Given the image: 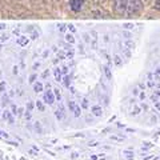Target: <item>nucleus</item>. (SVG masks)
<instances>
[{"label": "nucleus", "instance_id": "33", "mask_svg": "<svg viewBox=\"0 0 160 160\" xmlns=\"http://www.w3.org/2000/svg\"><path fill=\"white\" fill-rule=\"evenodd\" d=\"M24 118H26L27 120L31 119V111H26V113H24Z\"/></svg>", "mask_w": 160, "mask_h": 160}, {"label": "nucleus", "instance_id": "11", "mask_svg": "<svg viewBox=\"0 0 160 160\" xmlns=\"http://www.w3.org/2000/svg\"><path fill=\"white\" fill-rule=\"evenodd\" d=\"M33 91H35V92H42V91H43V84L39 83V82L35 83V84H33Z\"/></svg>", "mask_w": 160, "mask_h": 160}, {"label": "nucleus", "instance_id": "29", "mask_svg": "<svg viewBox=\"0 0 160 160\" xmlns=\"http://www.w3.org/2000/svg\"><path fill=\"white\" fill-rule=\"evenodd\" d=\"M58 28H59V31L64 32V31H66V29H67V24H59Z\"/></svg>", "mask_w": 160, "mask_h": 160}, {"label": "nucleus", "instance_id": "37", "mask_svg": "<svg viewBox=\"0 0 160 160\" xmlns=\"http://www.w3.org/2000/svg\"><path fill=\"white\" fill-rule=\"evenodd\" d=\"M155 8L160 11V0H156V3H155Z\"/></svg>", "mask_w": 160, "mask_h": 160}, {"label": "nucleus", "instance_id": "21", "mask_svg": "<svg viewBox=\"0 0 160 160\" xmlns=\"http://www.w3.org/2000/svg\"><path fill=\"white\" fill-rule=\"evenodd\" d=\"M18 111H19V108L15 106V104H11V112H12V115H15V116H16V115H18Z\"/></svg>", "mask_w": 160, "mask_h": 160}, {"label": "nucleus", "instance_id": "26", "mask_svg": "<svg viewBox=\"0 0 160 160\" xmlns=\"http://www.w3.org/2000/svg\"><path fill=\"white\" fill-rule=\"evenodd\" d=\"M123 155H127V160H131V159H132L133 152H131V151H124V152H123Z\"/></svg>", "mask_w": 160, "mask_h": 160}, {"label": "nucleus", "instance_id": "12", "mask_svg": "<svg viewBox=\"0 0 160 160\" xmlns=\"http://www.w3.org/2000/svg\"><path fill=\"white\" fill-rule=\"evenodd\" d=\"M36 108L39 109L40 112H44V111H46V106H44L43 102H40V100H38V102H36Z\"/></svg>", "mask_w": 160, "mask_h": 160}, {"label": "nucleus", "instance_id": "16", "mask_svg": "<svg viewBox=\"0 0 160 160\" xmlns=\"http://www.w3.org/2000/svg\"><path fill=\"white\" fill-rule=\"evenodd\" d=\"M113 63H115V66H122V58L118 56V55H115V58H113Z\"/></svg>", "mask_w": 160, "mask_h": 160}, {"label": "nucleus", "instance_id": "36", "mask_svg": "<svg viewBox=\"0 0 160 160\" xmlns=\"http://www.w3.org/2000/svg\"><path fill=\"white\" fill-rule=\"evenodd\" d=\"M13 35H16L18 38L20 36V31H19V28H15V29H13Z\"/></svg>", "mask_w": 160, "mask_h": 160}, {"label": "nucleus", "instance_id": "6", "mask_svg": "<svg viewBox=\"0 0 160 160\" xmlns=\"http://www.w3.org/2000/svg\"><path fill=\"white\" fill-rule=\"evenodd\" d=\"M13 116H15V115H12V112L8 111V109H6V111L3 112V119H4V120H8L9 124H13V123H15Z\"/></svg>", "mask_w": 160, "mask_h": 160}, {"label": "nucleus", "instance_id": "46", "mask_svg": "<svg viewBox=\"0 0 160 160\" xmlns=\"http://www.w3.org/2000/svg\"><path fill=\"white\" fill-rule=\"evenodd\" d=\"M69 91H71L72 93H76V89H75V88H73L72 86H69Z\"/></svg>", "mask_w": 160, "mask_h": 160}, {"label": "nucleus", "instance_id": "2", "mask_svg": "<svg viewBox=\"0 0 160 160\" xmlns=\"http://www.w3.org/2000/svg\"><path fill=\"white\" fill-rule=\"evenodd\" d=\"M113 3H115V11H116L119 15L127 13L128 0H113Z\"/></svg>", "mask_w": 160, "mask_h": 160}, {"label": "nucleus", "instance_id": "45", "mask_svg": "<svg viewBox=\"0 0 160 160\" xmlns=\"http://www.w3.org/2000/svg\"><path fill=\"white\" fill-rule=\"evenodd\" d=\"M155 107H156L159 111H160V102H155Z\"/></svg>", "mask_w": 160, "mask_h": 160}, {"label": "nucleus", "instance_id": "55", "mask_svg": "<svg viewBox=\"0 0 160 160\" xmlns=\"http://www.w3.org/2000/svg\"><path fill=\"white\" fill-rule=\"evenodd\" d=\"M0 106H2V104H0Z\"/></svg>", "mask_w": 160, "mask_h": 160}, {"label": "nucleus", "instance_id": "28", "mask_svg": "<svg viewBox=\"0 0 160 160\" xmlns=\"http://www.w3.org/2000/svg\"><path fill=\"white\" fill-rule=\"evenodd\" d=\"M88 106H89V104H88V100H87V99H83V100H82V108H88Z\"/></svg>", "mask_w": 160, "mask_h": 160}, {"label": "nucleus", "instance_id": "47", "mask_svg": "<svg viewBox=\"0 0 160 160\" xmlns=\"http://www.w3.org/2000/svg\"><path fill=\"white\" fill-rule=\"evenodd\" d=\"M100 156V155H92V156H91V159L92 160H98V158Z\"/></svg>", "mask_w": 160, "mask_h": 160}, {"label": "nucleus", "instance_id": "14", "mask_svg": "<svg viewBox=\"0 0 160 160\" xmlns=\"http://www.w3.org/2000/svg\"><path fill=\"white\" fill-rule=\"evenodd\" d=\"M35 129H36V131H38V133H43V127H42V123H40V122H36V123H35Z\"/></svg>", "mask_w": 160, "mask_h": 160}, {"label": "nucleus", "instance_id": "35", "mask_svg": "<svg viewBox=\"0 0 160 160\" xmlns=\"http://www.w3.org/2000/svg\"><path fill=\"white\" fill-rule=\"evenodd\" d=\"M139 98H140V100H144V99H146V93H144V91L139 93Z\"/></svg>", "mask_w": 160, "mask_h": 160}, {"label": "nucleus", "instance_id": "43", "mask_svg": "<svg viewBox=\"0 0 160 160\" xmlns=\"http://www.w3.org/2000/svg\"><path fill=\"white\" fill-rule=\"evenodd\" d=\"M31 39H38V32H32V36H31Z\"/></svg>", "mask_w": 160, "mask_h": 160}, {"label": "nucleus", "instance_id": "38", "mask_svg": "<svg viewBox=\"0 0 160 160\" xmlns=\"http://www.w3.org/2000/svg\"><path fill=\"white\" fill-rule=\"evenodd\" d=\"M98 144H99L98 142H89V144H88V146H89V147H96Z\"/></svg>", "mask_w": 160, "mask_h": 160}, {"label": "nucleus", "instance_id": "4", "mask_svg": "<svg viewBox=\"0 0 160 160\" xmlns=\"http://www.w3.org/2000/svg\"><path fill=\"white\" fill-rule=\"evenodd\" d=\"M55 93H53V91H47L46 93L43 95V99H44V103H48L49 106H52V104L55 103Z\"/></svg>", "mask_w": 160, "mask_h": 160}, {"label": "nucleus", "instance_id": "7", "mask_svg": "<svg viewBox=\"0 0 160 160\" xmlns=\"http://www.w3.org/2000/svg\"><path fill=\"white\" fill-rule=\"evenodd\" d=\"M91 112L93 113V116H102L103 115V109H102V107L100 106H98V104H95V106H92L91 107Z\"/></svg>", "mask_w": 160, "mask_h": 160}, {"label": "nucleus", "instance_id": "49", "mask_svg": "<svg viewBox=\"0 0 160 160\" xmlns=\"http://www.w3.org/2000/svg\"><path fill=\"white\" fill-rule=\"evenodd\" d=\"M18 72H19V68H18L16 66H15V67H13V73H15V75H16Z\"/></svg>", "mask_w": 160, "mask_h": 160}, {"label": "nucleus", "instance_id": "19", "mask_svg": "<svg viewBox=\"0 0 160 160\" xmlns=\"http://www.w3.org/2000/svg\"><path fill=\"white\" fill-rule=\"evenodd\" d=\"M140 111H142V108H140L139 106H135L133 109H132V115H133V116H136V115L140 113Z\"/></svg>", "mask_w": 160, "mask_h": 160}, {"label": "nucleus", "instance_id": "53", "mask_svg": "<svg viewBox=\"0 0 160 160\" xmlns=\"http://www.w3.org/2000/svg\"><path fill=\"white\" fill-rule=\"evenodd\" d=\"M139 87L142 88V89H144V84H143V83H140V84H139Z\"/></svg>", "mask_w": 160, "mask_h": 160}, {"label": "nucleus", "instance_id": "9", "mask_svg": "<svg viewBox=\"0 0 160 160\" xmlns=\"http://www.w3.org/2000/svg\"><path fill=\"white\" fill-rule=\"evenodd\" d=\"M53 75H55V80H56L58 83L63 82V78H62V75H63L62 68H55V69H53Z\"/></svg>", "mask_w": 160, "mask_h": 160}, {"label": "nucleus", "instance_id": "52", "mask_svg": "<svg viewBox=\"0 0 160 160\" xmlns=\"http://www.w3.org/2000/svg\"><path fill=\"white\" fill-rule=\"evenodd\" d=\"M76 158H78V153H76V152L72 153V159H76Z\"/></svg>", "mask_w": 160, "mask_h": 160}, {"label": "nucleus", "instance_id": "31", "mask_svg": "<svg viewBox=\"0 0 160 160\" xmlns=\"http://www.w3.org/2000/svg\"><path fill=\"white\" fill-rule=\"evenodd\" d=\"M66 56H67V53H64V52H59V53H58V59H59V60H63Z\"/></svg>", "mask_w": 160, "mask_h": 160}, {"label": "nucleus", "instance_id": "8", "mask_svg": "<svg viewBox=\"0 0 160 160\" xmlns=\"http://www.w3.org/2000/svg\"><path fill=\"white\" fill-rule=\"evenodd\" d=\"M28 42H29L28 38L27 36H23V35H20V36L18 38V40H16V43L19 44L20 47H26L27 44H28Z\"/></svg>", "mask_w": 160, "mask_h": 160}, {"label": "nucleus", "instance_id": "18", "mask_svg": "<svg viewBox=\"0 0 160 160\" xmlns=\"http://www.w3.org/2000/svg\"><path fill=\"white\" fill-rule=\"evenodd\" d=\"M63 83H64V86H66L67 88H69V86H71V82H69V76H64V79H63Z\"/></svg>", "mask_w": 160, "mask_h": 160}, {"label": "nucleus", "instance_id": "44", "mask_svg": "<svg viewBox=\"0 0 160 160\" xmlns=\"http://www.w3.org/2000/svg\"><path fill=\"white\" fill-rule=\"evenodd\" d=\"M7 28V26L4 23H0V29H6Z\"/></svg>", "mask_w": 160, "mask_h": 160}, {"label": "nucleus", "instance_id": "24", "mask_svg": "<svg viewBox=\"0 0 160 160\" xmlns=\"http://www.w3.org/2000/svg\"><path fill=\"white\" fill-rule=\"evenodd\" d=\"M6 82H4V80H2V82H0V92H4L6 91Z\"/></svg>", "mask_w": 160, "mask_h": 160}, {"label": "nucleus", "instance_id": "34", "mask_svg": "<svg viewBox=\"0 0 160 160\" xmlns=\"http://www.w3.org/2000/svg\"><path fill=\"white\" fill-rule=\"evenodd\" d=\"M67 28H68L71 32H75V31H76V29H75V27L72 26V24H67Z\"/></svg>", "mask_w": 160, "mask_h": 160}, {"label": "nucleus", "instance_id": "1", "mask_svg": "<svg viewBox=\"0 0 160 160\" xmlns=\"http://www.w3.org/2000/svg\"><path fill=\"white\" fill-rule=\"evenodd\" d=\"M143 3L142 0H128L127 4V13L128 15H136L142 11Z\"/></svg>", "mask_w": 160, "mask_h": 160}, {"label": "nucleus", "instance_id": "10", "mask_svg": "<svg viewBox=\"0 0 160 160\" xmlns=\"http://www.w3.org/2000/svg\"><path fill=\"white\" fill-rule=\"evenodd\" d=\"M103 71H104V75H106V78H107L108 80L112 79V72H111V69H109L108 66H104V67H103Z\"/></svg>", "mask_w": 160, "mask_h": 160}, {"label": "nucleus", "instance_id": "41", "mask_svg": "<svg viewBox=\"0 0 160 160\" xmlns=\"http://www.w3.org/2000/svg\"><path fill=\"white\" fill-rule=\"evenodd\" d=\"M48 75H49V71H44V72H43V75H42V76H43L44 79H46V78L48 76Z\"/></svg>", "mask_w": 160, "mask_h": 160}, {"label": "nucleus", "instance_id": "50", "mask_svg": "<svg viewBox=\"0 0 160 160\" xmlns=\"http://www.w3.org/2000/svg\"><path fill=\"white\" fill-rule=\"evenodd\" d=\"M155 73H156L158 76H160V68H159V69H156V71H155Z\"/></svg>", "mask_w": 160, "mask_h": 160}, {"label": "nucleus", "instance_id": "22", "mask_svg": "<svg viewBox=\"0 0 160 160\" xmlns=\"http://www.w3.org/2000/svg\"><path fill=\"white\" fill-rule=\"evenodd\" d=\"M111 139L115 140V142H123V139H126V136H115V135H112Z\"/></svg>", "mask_w": 160, "mask_h": 160}, {"label": "nucleus", "instance_id": "25", "mask_svg": "<svg viewBox=\"0 0 160 160\" xmlns=\"http://www.w3.org/2000/svg\"><path fill=\"white\" fill-rule=\"evenodd\" d=\"M35 106H36V104H33L32 102H28V103H27V111H32Z\"/></svg>", "mask_w": 160, "mask_h": 160}, {"label": "nucleus", "instance_id": "42", "mask_svg": "<svg viewBox=\"0 0 160 160\" xmlns=\"http://www.w3.org/2000/svg\"><path fill=\"white\" fill-rule=\"evenodd\" d=\"M18 116H23V108H19V111H18Z\"/></svg>", "mask_w": 160, "mask_h": 160}, {"label": "nucleus", "instance_id": "54", "mask_svg": "<svg viewBox=\"0 0 160 160\" xmlns=\"http://www.w3.org/2000/svg\"><path fill=\"white\" fill-rule=\"evenodd\" d=\"M32 148H33V149H35V151H38V152H39V148H38V147H36V146H32Z\"/></svg>", "mask_w": 160, "mask_h": 160}, {"label": "nucleus", "instance_id": "40", "mask_svg": "<svg viewBox=\"0 0 160 160\" xmlns=\"http://www.w3.org/2000/svg\"><path fill=\"white\" fill-rule=\"evenodd\" d=\"M28 152H29V153H31V155H38V153H39L38 151H35V149H33V148H31V149H29V151H28Z\"/></svg>", "mask_w": 160, "mask_h": 160}, {"label": "nucleus", "instance_id": "5", "mask_svg": "<svg viewBox=\"0 0 160 160\" xmlns=\"http://www.w3.org/2000/svg\"><path fill=\"white\" fill-rule=\"evenodd\" d=\"M55 116H56L58 120H63L64 118H66V109H64V106L62 103L59 104V108L55 111Z\"/></svg>", "mask_w": 160, "mask_h": 160}, {"label": "nucleus", "instance_id": "17", "mask_svg": "<svg viewBox=\"0 0 160 160\" xmlns=\"http://www.w3.org/2000/svg\"><path fill=\"white\" fill-rule=\"evenodd\" d=\"M2 100H3V106L6 107L7 104L9 103V95H7V93H6V95H3V99H2Z\"/></svg>", "mask_w": 160, "mask_h": 160}, {"label": "nucleus", "instance_id": "27", "mask_svg": "<svg viewBox=\"0 0 160 160\" xmlns=\"http://www.w3.org/2000/svg\"><path fill=\"white\" fill-rule=\"evenodd\" d=\"M135 26L133 24H131V23H124L123 24V28H126V29H132Z\"/></svg>", "mask_w": 160, "mask_h": 160}, {"label": "nucleus", "instance_id": "39", "mask_svg": "<svg viewBox=\"0 0 160 160\" xmlns=\"http://www.w3.org/2000/svg\"><path fill=\"white\" fill-rule=\"evenodd\" d=\"M62 72H63V75H67L68 73V67H63L62 68Z\"/></svg>", "mask_w": 160, "mask_h": 160}, {"label": "nucleus", "instance_id": "23", "mask_svg": "<svg viewBox=\"0 0 160 160\" xmlns=\"http://www.w3.org/2000/svg\"><path fill=\"white\" fill-rule=\"evenodd\" d=\"M53 93H55V96H56V99L60 102V100H62V95H60V91H59L58 88H55V89H53Z\"/></svg>", "mask_w": 160, "mask_h": 160}, {"label": "nucleus", "instance_id": "51", "mask_svg": "<svg viewBox=\"0 0 160 160\" xmlns=\"http://www.w3.org/2000/svg\"><path fill=\"white\" fill-rule=\"evenodd\" d=\"M39 66H40V64H39V63H36V64H33V69H36V68H38Z\"/></svg>", "mask_w": 160, "mask_h": 160}, {"label": "nucleus", "instance_id": "15", "mask_svg": "<svg viewBox=\"0 0 160 160\" xmlns=\"http://www.w3.org/2000/svg\"><path fill=\"white\" fill-rule=\"evenodd\" d=\"M80 113H82V108H80V106H78V104H76V107H75V109H73L75 118H79V116H80Z\"/></svg>", "mask_w": 160, "mask_h": 160}, {"label": "nucleus", "instance_id": "13", "mask_svg": "<svg viewBox=\"0 0 160 160\" xmlns=\"http://www.w3.org/2000/svg\"><path fill=\"white\" fill-rule=\"evenodd\" d=\"M66 42H67V43H69V44H73V43H75V38H73V35L67 33V35H66Z\"/></svg>", "mask_w": 160, "mask_h": 160}, {"label": "nucleus", "instance_id": "48", "mask_svg": "<svg viewBox=\"0 0 160 160\" xmlns=\"http://www.w3.org/2000/svg\"><path fill=\"white\" fill-rule=\"evenodd\" d=\"M132 93H133V95H139L140 92H139V89H138V88H135L133 91H132Z\"/></svg>", "mask_w": 160, "mask_h": 160}, {"label": "nucleus", "instance_id": "30", "mask_svg": "<svg viewBox=\"0 0 160 160\" xmlns=\"http://www.w3.org/2000/svg\"><path fill=\"white\" fill-rule=\"evenodd\" d=\"M8 39H9V38H8V35H7V33H4V35H2V36H0V42L4 43V42H7Z\"/></svg>", "mask_w": 160, "mask_h": 160}, {"label": "nucleus", "instance_id": "20", "mask_svg": "<svg viewBox=\"0 0 160 160\" xmlns=\"http://www.w3.org/2000/svg\"><path fill=\"white\" fill-rule=\"evenodd\" d=\"M66 49H67V52H66V53H67V58H68V59H72V58H73V49H72L71 47H69V49H68V48H66Z\"/></svg>", "mask_w": 160, "mask_h": 160}, {"label": "nucleus", "instance_id": "3", "mask_svg": "<svg viewBox=\"0 0 160 160\" xmlns=\"http://www.w3.org/2000/svg\"><path fill=\"white\" fill-rule=\"evenodd\" d=\"M83 4H84V0H69V8L73 12H79L83 8Z\"/></svg>", "mask_w": 160, "mask_h": 160}, {"label": "nucleus", "instance_id": "32", "mask_svg": "<svg viewBox=\"0 0 160 160\" xmlns=\"http://www.w3.org/2000/svg\"><path fill=\"white\" fill-rule=\"evenodd\" d=\"M36 78H38V76H36L35 73L31 75V78H29V83H31V84H35V80H36Z\"/></svg>", "mask_w": 160, "mask_h": 160}]
</instances>
